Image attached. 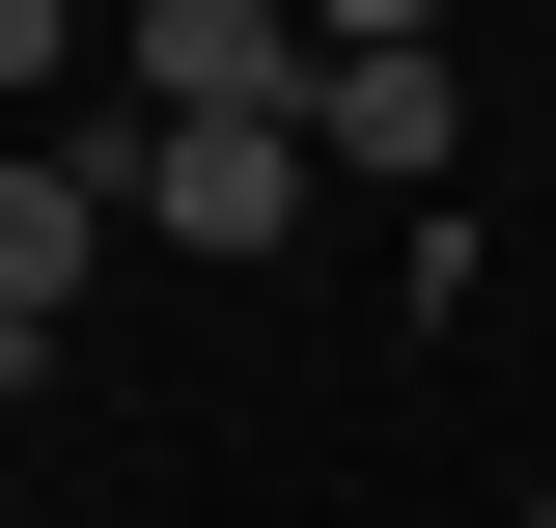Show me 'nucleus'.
<instances>
[{"mask_svg":"<svg viewBox=\"0 0 556 528\" xmlns=\"http://www.w3.org/2000/svg\"><path fill=\"white\" fill-rule=\"evenodd\" d=\"M139 139H167V112H56L28 167H0V362H28V390H56L84 278H112V223H139Z\"/></svg>","mask_w":556,"mask_h":528,"instance_id":"f257e3e1","label":"nucleus"},{"mask_svg":"<svg viewBox=\"0 0 556 528\" xmlns=\"http://www.w3.org/2000/svg\"><path fill=\"white\" fill-rule=\"evenodd\" d=\"M306 196H334L306 112H167V139H139V223H167V251H278Z\"/></svg>","mask_w":556,"mask_h":528,"instance_id":"f03ea898","label":"nucleus"},{"mask_svg":"<svg viewBox=\"0 0 556 528\" xmlns=\"http://www.w3.org/2000/svg\"><path fill=\"white\" fill-rule=\"evenodd\" d=\"M112 56H139V112H306L334 28H306V0H139Z\"/></svg>","mask_w":556,"mask_h":528,"instance_id":"7ed1b4c3","label":"nucleus"},{"mask_svg":"<svg viewBox=\"0 0 556 528\" xmlns=\"http://www.w3.org/2000/svg\"><path fill=\"white\" fill-rule=\"evenodd\" d=\"M306 139H334L362 196H445V139H473V112H445V56H334V84H306Z\"/></svg>","mask_w":556,"mask_h":528,"instance_id":"20e7f679","label":"nucleus"},{"mask_svg":"<svg viewBox=\"0 0 556 528\" xmlns=\"http://www.w3.org/2000/svg\"><path fill=\"white\" fill-rule=\"evenodd\" d=\"M306 28H334V56H445V0H306Z\"/></svg>","mask_w":556,"mask_h":528,"instance_id":"39448f33","label":"nucleus"},{"mask_svg":"<svg viewBox=\"0 0 556 528\" xmlns=\"http://www.w3.org/2000/svg\"><path fill=\"white\" fill-rule=\"evenodd\" d=\"M529 528H556V473H529Z\"/></svg>","mask_w":556,"mask_h":528,"instance_id":"423d86ee","label":"nucleus"}]
</instances>
